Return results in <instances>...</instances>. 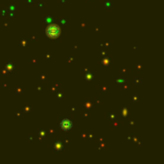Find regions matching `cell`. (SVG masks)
Segmentation results:
<instances>
[{"label": "cell", "mask_w": 164, "mask_h": 164, "mask_svg": "<svg viewBox=\"0 0 164 164\" xmlns=\"http://www.w3.org/2000/svg\"><path fill=\"white\" fill-rule=\"evenodd\" d=\"M60 126H61V129H63V130H69L72 127V123L70 122V120H64V121H63L61 122V124H60Z\"/></svg>", "instance_id": "obj_2"}, {"label": "cell", "mask_w": 164, "mask_h": 164, "mask_svg": "<svg viewBox=\"0 0 164 164\" xmlns=\"http://www.w3.org/2000/svg\"><path fill=\"white\" fill-rule=\"evenodd\" d=\"M46 34L47 36L51 39H55V38H58L60 34V29L58 25L56 24H52V25H49L46 29Z\"/></svg>", "instance_id": "obj_1"}]
</instances>
